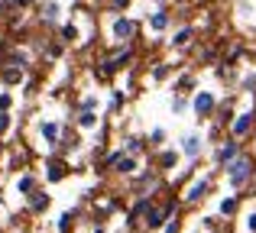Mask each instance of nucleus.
Segmentation results:
<instances>
[{"instance_id":"nucleus-1","label":"nucleus","mask_w":256,"mask_h":233,"mask_svg":"<svg viewBox=\"0 0 256 233\" xmlns=\"http://www.w3.org/2000/svg\"><path fill=\"white\" fill-rule=\"evenodd\" d=\"M227 182H230V188H246V185H250L253 182V178H256V172H253V159L250 156H246V152H244V156H240V159H234V162L230 165H227Z\"/></svg>"},{"instance_id":"nucleus-2","label":"nucleus","mask_w":256,"mask_h":233,"mask_svg":"<svg viewBox=\"0 0 256 233\" xmlns=\"http://www.w3.org/2000/svg\"><path fill=\"white\" fill-rule=\"evenodd\" d=\"M244 156V149H240V139H227L224 146H220L218 152H214V162L220 165V169H227V165L234 162V159H240Z\"/></svg>"},{"instance_id":"nucleus-3","label":"nucleus","mask_w":256,"mask_h":233,"mask_svg":"<svg viewBox=\"0 0 256 233\" xmlns=\"http://www.w3.org/2000/svg\"><path fill=\"white\" fill-rule=\"evenodd\" d=\"M253 126H256V114H253V110H244V114H237V117L230 120V133H234V139H244L246 133L253 130Z\"/></svg>"},{"instance_id":"nucleus-4","label":"nucleus","mask_w":256,"mask_h":233,"mask_svg":"<svg viewBox=\"0 0 256 233\" xmlns=\"http://www.w3.org/2000/svg\"><path fill=\"white\" fill-rule=\"evenodd\" d=\"M214 107H218V97H214L211 91H198V97H194V114H198V117H208Z\"/></svg>"},{"instance_id":"nucleus-5","label":"nucleus","mask_w":256,"mask_h":233,"mask_svg":"<svg viewBox=\"0 0 256 233\" xmlns=\"http://www.w3.org/2000/svg\"><path fill=\"white\" fill-rule=\"evenodd\" d=\"M208 188H211V182H208V178H201V182H194L192 188L185 191V201H192V204H198L201 198L208 195Z\"/></svg>"},{"instance_id":"nucleus-6","label":"nucleus","mask_w":256,"mask_h":233,"mask_svg":"<svg viewBox=\"0 0 256 233\" xmlns=\"http://www.w3.org/2000/svg\"><path fill=\"white\" fill-rule=\"evenodd\" d=\"M182 152L194 162V159L201 156V136H194V133H192V136H185V139H182Z\"/></svg>"},{"instance_id":"nucleus-7","label":"nucleus","mask_w":256,"mask_h":233,"mask_svg":"<svg viewBox=\"0 0 256 233\" xmlns=\"http://www.w3.org/2000/svg\"><path fill=\"white\" fill-rule=\"evenodd\" d=\"M114 32H117L120 39H126L133 32V23H130V19H117V23H114Z\"/></svg>"},{"instance_id":"nucleus-8","label":"nucleus","mask_w":256,"mask_h":233,"mask_svg":"<svg viewBox=\"0 0 256 233\" xmlns=\"http://www.w3.org/2000/svg\"><path fill=\"white\" fill-rule=\"evenodd\" d=\"M230 214H237V198H224L220 201V217H230Z\"/></svg>"},{"instance_id":"nucleus-9","label":"nucleus","mask_w":256,"mask_h":233,"mask_svg":"<svg viewBox=\"0 0 256 233\" xmlns=\"http://www.w3.org/2000/svg\"><path fill=\"white\" fill-rule=\"evenodd\" d=\"M188 39H192V26H185V29H178V32H175V39H172V42H175V45H185Z\"/></svg>"},{"instance_id":"nucleus-10","label":"nucleus","mask_w":256,"mask_h":233,"mask_svg":"<svg viewBox=\"0 0 256 233\" xmlns=\"http://www.w3.org/2000/svg\"><path fill=\"white\" fill-rule=\"evenodd\" d=\"M49 208V195H32V211H46Z\"/></svg>"},{"instance_id":"nucleus-11","label":"nucleus","mask_w":256,"mask_h":233,"mask_svg":"<svg viewBox=\"0 0 256 233\" xmlns=\"http://www.w3.org/2000/svg\"><path fill=\"white\" fill-rule=\"evenodd\" d=\"M169 26V16L166 13H152V29H166Z\"/></svg>"},{"instance_id":"nucleus-12","label":"nucleus","mask_w":256,"mask_h":233,"mask_svg":"<svg viewBox=\"0 0 256 233\" xmlns=\"http://www.w3.org/2000/svg\"><path fill=\"white\" fill-rule=\"evenodd\" d=\"M185 107H188V101H185V97H175V101H172V110H175V114H182Z\"/></svg>"},{"instance_id":"nucleus-13","label":"nucleus","mask_w":256,"mask_h":233,"mask_svg":"<svg viewBox=\"0 0 256 233\" xmlns=\"http://www.w3.org/2000/svg\"><path fill=\"white\" fill-rule=\"evenodd\" d=\"M68 227H72V214H65L62 221H58V233H68Z\"/></svg>"},{"instance_id":"nucleus-14","label":"nucleus","mask_w":256,"mask_h":233,"mask_svg":"<svg viewBox=\"0 0 256 233\" xmlns=\"http://www.w3.org/2000/svg\"><path fill=\"white\" fill-rule=\"evenodd\" d=\"M244 88H246V91H256V75H246V78H244Z\"/></svg>"},{"instance_id":"nucleus-15","label":"nucleus","mask_w":256,"mask_h":233,"mask_svg":"<svg viewBox=\"0 0 256 233\" xmlns=\"http://www.w3.org/2000/svg\"><path fill=\"white\" fill-rule=\"evenodd\" d=\"M62 36H65V39H75V36H78L75 26H62Z\"/></svg>"},{"instance_id":"nucleus-16","label":"nucleus","mask_w":256,"mask_h":233,"mask_svg":"<svg viewBox=\"0 0 256 233\" xmlns=\"http://www.w3.org/2000/svg\"><path fill=\"white\" fill-rule=\"evenodd\" d=\"M246 230H250V233H256V211H253L250 217H246Z\"/></svg>"},{"instance_id":"nucleus-17","label":"nucleus","mask_w":256,"mask_h":233,"mask_svg":"<svg viewBox=\"0 0 256 233\" xmlns=\"http://www.w3.org/2000/svg\"><path fill=\"white\" fill-rule=\"evenodd\" d=\"M162 165H166V169H169V165H175V152H166V156H162Z\"/></svg>"},{"instance_id":"nucleus-18","label":"nucleus","mask_w":256,"mask_h":233,"mask_svg":"<svg viewBox=\"0 0 256 233\" xmlns=\"http://www.w3.org/2000/svg\"><path fill=\"white\" fill-rule=\"evenodd\" d=\"M49 178H52V182H58V178H62V169H58V165H52V172H49Z\"/></svg>"},{"instance_id":"nucleus-19","label":"nucleus","mask_w":256,"mask_h":233,"mask_svg":"<svg viewBox=\"0 0 256 233\" xmlns=\"http://www.w3.org/2000/svg\"><path fill=\"white\" fill-rule=\"evenodd\" d=\"M42 133H46L49 139H56V126H52V123H46V126H42Z\"/></svg>"},{"instance_id":"nucleus-20","label":"nucleus","mask_w":256,"mask_h":233,"mask_svg":"<svg viewBox=\"0 0 256 233\" xmlns=\"http://www.w3.org/2000/svg\"><path fill=\"white\" fill-rule=\"evenodd\" d=\"M120 172H133V159H124V162H120Z\"/></svg>"},{"instance_id":"nucleus-21","label":"nucleus","mask_w":256,"mask_h":233,"mask_svg":"<svg viewBox=\"0 0 256 233\" xmlns=\"http://www.w3.org/2000/svg\"><path fill=\"white\" fill-rule=\"evenodd\" d=\"M82 126H94V114H82Z\"/></svg>"},{"instance_id":"nucleus-22","label":"nucleus","mask_w":256,"mask_h":233,"mask_svg":"<svg viewBox=\"0 0 256 233\" xmlns=\"http://www.w3.org/2000/svg\"><path fill=\"white\" fill-rule=\"evenodd\" d=\"M166 233H178V221H175V217L169 221V227H166Z\"/></svg>"},{"instance_id":"nucleus-23","label":"nucleus","mask_w":256,"mask_h":233,"mask_svg":"<svg viewBox=\"0 0 256 233\" xmlns=\"http://www.w3.org/2000/svg\"><path fill=\"white\" fill-rule=\"evenodd\" d=\"M4 126H6V114H0V130H4Z\"/></svg>"},{"instance_id":"nucleus-24","label":"nucleus","mask_w":256,"mask_h":233,"mask_svg":"<svg viewBox=\"0 0 256 233\" xmlns=\"http://www.w3.org/2000/svg\"><path fill=\"white\" fill-rule=\"evenodd\" d=\"M114 3H117V6H126V3H130V0H114Z\"/></svg>"},{"instance_id":"nucleus-25","label":"nucleus","mask_w":256,"mask_h":233,"mask_svg":"<svg viewBox=\"0 0 256 233\" xmlns=\"http://www.w3.org/2000/svg\"><path fill=\"white\" fill-rule=\"evenodd\" d=\"M240 3H246V0H240Z\"/></svg>"}]
</instances>
